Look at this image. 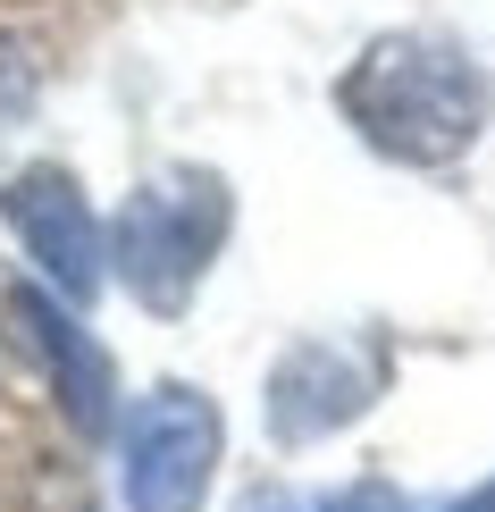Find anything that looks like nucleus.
<instances>
[{"instance_id":"6","label":"nucleus","mask_w":495,"mask_h":512,"mask_svg":"<svg viewBox=\"0 0 495 512\" xmlns=\"http://www.w3.org/2000/svg\"><path fill=\"white\" fill-rule=\"evenodd\" d=\"M9 319L34 336V353L51 361L59 395H68V420H76L84 437H101V429H110V353H101L42 286H9Z\"/></svg>"},{"instance_id":"5","label":"nucleus","mask_w":495,"mask_h":512,"mask_svg":"<svg viewBox=\"0 0 495 512\" xmlns=\"http://www.w3.org/2000/svg\"><path fill=\"white\" fill-rule=\"evenodd\" d=\"M378 378H386L378 353H361V345H294L269 378V429L286 445H311V437L370 412Z\"/></svg>"},{"instance_id":"3","label":"nucleus","mask_w":495,"mask_h":512,"mask_svg":"<svg viewBox=\"0 0 495 512\" xmlns=\"http://www.w3.org/2000/svg\"><path fill=\"white\" fill-rule=\"evenodd\" d=\"M210 471H219V403L202 387H152L126 412L118 437L126 512H202Z\"/></svg>"},{"instance_id":"2","label":"nucleus","mask_w":495,"mask_h":512,"mask_svg":"<svg viewBox=\"0 0 495 512\" xmlns=\"http://www.w3.org/2000/svg\"><path fill=\"white\" fill-rule=\"evenodd\" d=\"M227 177H210V168H168V177L135 185L110 227V261L126 277V294H135L143 311H185L193 286H202V269L219 261L227 244Z\"/></svg>"},{"instance_id":"1","label":"nucleus","mask_w":495,"mask_h":512,"mask_svg":"<svg viewBox=\"0 0 495 512\" xmlns=\"http://www.w3.org/2000/svg\"><path fill=\"white\" fill-rule=\"evenodd\" d=\"M344 126L403 168H454L487 135V76L462 42L437 34H378L353 68L336 76Z\"/></svg>"},{"instance_id":"4","label":"nucleus","mask_w":495,"mask_h":512,"mask_svg":"<svg viewBox=\"0 0 495 512\" xmlns=\"http://www.w3.org/2000/svg\"><path fill=\"white\" fill-rule=\"evenodd\" d=\"M0 219L17 227V244L34 252V269L51 277L68 303H93L101 294V227H93V202L76 194L68 168H17L9 194H0Z\"/></svg>"},{"instance_id":"8","label":"nucleus","mask_w":495,"mask_h":512,"mask_svg":"<svg viewBox=\"0 0 495 512\" xmlns=\"http://www.w3.org/2000/svg\"><path fill=\"white\" fill-rule=\"evenodd\" d=\"M454 512H495V479H487V487H479V496H462V504H454Z\"/></svg>"},{"instance_id":"7","label":"nucleus","mask_w":495,"mask_h":512,"mask_svg":"<svg viewBox=\"0 0 495 512\" xmlns=\"http://www.w3.org/2000/svg\"><path fill=\"white\" fill-rule=\"evenodd\" d=\"M252 512H412L386 479H361V487H336V496H311V487H269L252 496Z\"/></svg>"}]
</instances>
